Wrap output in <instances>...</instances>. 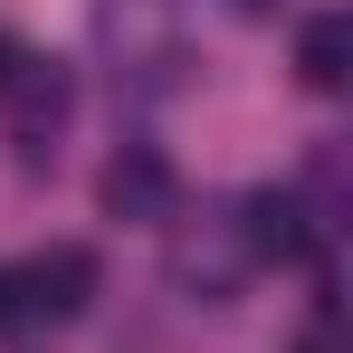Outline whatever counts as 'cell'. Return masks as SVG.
Listing matches in <instances>:
<instances>
[{
    "mask_svg": "<svg viewBox=\"0 0 353 353\" xmlns=\"http://www.w3.org/2000/svg\"><path fill=\"white\" fill-rule=\"evenodd\" d=\"M10 96H19V163L39 172V163L58 153V124H67V105H77V86H67L58 67H29V58H19Z\"/></svg>",
    "mask_w": 353,
    "mask_h": 353,
    "instance_id": "3",
    "label": "cell"
},
{
    "mask_svg": "<svg viewBox=\"0 0 353 353\" xmlns=\"http://www.w3.org/2000/svg\"><path fill=\"white\" fill-rule=\"evenodd\" d=\"M239 19H277V10H287V0H230Z\"/></svg>",
    "mask_w": 353,
    "mask_h": 353,
    "instance_id": "8",
    "label": "cell"
},
{
    "mask_svg": "<svg viewBox=\"0 0 353 353\" xmlns=\"http://www.w3.org/2000/svg\"><path fill=\"white\" fill-rule=\"evenodd\" d=\"M296 353H344V344H334V315H315V325L296 334Z\"/></svg>",
    "mask_w": 353,
    "mask_h": 353,
    "instance_id": "7",
    "label": "cell"
},
{
    "mask_svg": "<svg viewBox=\"0 0 353 353\" xmlns=\"http://www.w3.org/2000/svg\"><path fill=\"white\" fill-rule=\"evenodd\" d=\"M296 77H305L315 96H334V86L353 77V29L334 19V10H325V19H305V39H296Z\"/></svg>",
    "mask_w": 353,
    "mask_h": 353,
    "instance_id": "5",
    "label": "cell"
},
{
    "mask_svg": "<svg viewBox=\"0 0 353 353\" xmlns=\"http://www.w3.org/2000/svg\"><path fill=\"white\" fill-rule=\"evenodd\" d=\"M96 191H105V220H134V230H153V220L181 210V172H172V153H153V143H124Z\"/></svg>",
    "mask_w": 353,
    "mask_h": 353,
    "instance_id": "1",
    "label": "cell"
},
{
    "mask_svg": "<svg viewBox=\"0 0 353 353\" xmlns=\"http://www.w3.org/2000/svg\"><path fill=\"white\" fill-rule=\"evenodd\" d=\"M305 201L296 191H258L248 201V258H305Z\"/></svg>",
    "mask_w": 353,
    "mask_h": 353,
    "instance_id": "4",
    "label": "cell"
},
{
    "mask_svg": "<svg viewBox=\"0 0 353 353\" xmlns=\"http://www.w3.org/2000/svg\"><path fill=\"white\" fill-rule=\"evenodd\" d=\"M10 77H19V48H10V39H0V96H10Z\"/></svg>",
    "mask_w": 353,
    "mask_h": 353,
    "instance_id": "10",
    "label": "cell"
},
{
    "mask_svg": "<svg viewBox=\"0 0 353 353\" xmlns=\"http://www.w3.org/2000/svg\"><path fill=\"white\" fill-rule=\"evenodd\" d=\"M10 287H19V325H67V315H86V296H96V258H86V248H48V258H29V268H10Z\"/></svg>",
    "mask_w": 353,
    "mask_h": 353,
    "instance_id": "2",
    "label": "cell"
},
{
    "mask_svg": "<svg viewBox=\"0 0 353 353\" xmlns=\"http://www.w3.org/2000/svg\"><path fill=\"white\" fill-rule=\"evenodd\" d=\"M0 325H19V287H10V268H0Z\"/></svg>",
    "mask_w": 353,
    "mask_h": 353,
    "instance_id": "9",
    "label": "cell"
},
{
    "mask_svg": "<svg viewBox=\"0 0 353 353\" xmlns=\"http://www.w3.org/2000/svg\"><path fill=\"white\" fill-rule=\"evenodd\" d=\"M96 29H105L115 48H134V39H172V29H181V0H105Z\"/></svg>",
    "mask_w": 353,
    "mask_h": 353,
    "instance_id": "6",
    "label": "cell"
}]
</instances>
